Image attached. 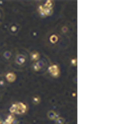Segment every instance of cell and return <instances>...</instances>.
<instances>
[{"label": "cell", "instance_id": "6da1fadb", "mask_svg": "<svg viewBox=\"0 0 126 124\" xmlns=\"http://www.w3.org/2000/svg\"><path fill=\"white\" fill-rule=\"evenodd\" d=\"M27 110V106L23 103H16L13 104L10 108V112L11 113H17V114H23L25 113Z\"/></svg>", "mask_w": 126, "mask_h": 124}, {"label": "cell", "instance_id": "7a4b0ae2", "mask_svg": "<svg viewBox=\"0 0 126 124\" xmlns=\"http://www.w3.org/2000/svg\"><path fill=\"white\" fill-rule=\"evenodd\" d=\"M49 72H50V74L53 76V77H59V75H60V70H59V68H58V66H56V65H53V66H51L50 68H49Z\"/></svg>", "mask_w": 126, "mask_h": 124}, {"label": "cell", "instance_id": "3957f363", "mask_svg": "<svg viewBox=\"0 0 126 124\" xmlns=\"http://www.w3.org/2000/svg\"><path fill=\"white\" fill-rule=\"evenodd\" d=\"M44 66H45L44 62L41 61V60H39V61L36 62V64L34 65V70H35L36 72H39V71H41V70L44 68Z\"/></svg>", "mask_w": 126, "mask_h": 124}, {"label": "cell", "instance_id": "277c9868", "mask_svg": "<svg viewBox=\"0 0 126 124\" xmlns=\"http://www.w3.org/2000/svg\"><path fill=\"white\" fill-rule=\"evenodd\" d=\"M25 61H26V58L24 56H22V55H19V56L16 57V63L18 65H20V66H22L25 63Z\"/></svg>", "mask_w": 126, "mask_h": 124}, {"label": "cell", "instance_id": "5b68a950", "mask_svg": "<svg viewBox=\"0 0 126 124\" xmlns=\"http://www.w3.org/2000/svg\"><path fill=\"white\" fill-rule=\"evenodd\" d=\"M6 79H7L9 82H13V81H15V79H16V75H15L14 73H8V74L6 75Z\"/></svg>", "mask_w": 126, "mask_h": 124}, {"label": "cell", "instance_id": "8992f818", "mask_svg": "<svg viewBox=\"0 0 126 124\" xmlns=\"http://www.w3.org/2000/svg\"><path fill=\"white\" fill-rule=\"evenodd\" d=\"M58 117H59V116H58V113H56L55 111L51 110V111L48 112V118H49V119H51V120H56Z\"/></svg>", "mask_w": 126, "mask_h": 124}, {"label": "cell", "instance_id": "52a82bcc", "mask_svg": "<svg viewBox=\"0 0 126 124\" xmlns=\"http://www.w3.org/2000/svg\"><path fill=\"white\" fill-rule=\"evenodd\" d=\"M31 58H32L33 61H39L40 60V54L38 52H33L31 54Z\"/></svg>", "mask_w": 126, "mask_h": 124}, {"label": "cell", "instance_id": "ba28073f", "mask_svg": "<svg viewBox=\"0 0 126 124\" xmlns=\"http://www.w3.org/2000/svg\"><path fill=\"white\" fill-rule=\"evenodd\" d=\"M53 5H54V3H53V1H48L43 7L44 8H46V9H53Z\"/></svg>", "mask_w": 126, "mask_h": 124}, {"label": "cell", "instance_id": "9c48e42d", "mask_svg": "<svg viewBox=\"0 0 126 124\" xmlns=\"http://www.w3.org/2000/svg\"><path fill=\"white\" fill-rule=\"evenodd\" d=\"M17 31H18V26H17V25H12V26L10 27V32H11L12 34H16Z\"/></svg>", "mask_w": 126, "mask_h": 124}, {"label": "cell", "instance_id": "30bf717a", "mask_svg": "<svg viewBox=\"0 0 126 124\" xmlns=\"http://www.w3.org/2000/svg\"><path fill=\"white\" fill-rule=\"evenodd\" d=\"M14 121H15V117H14L13 115H10V116H8V118L6 119V122H7V123H9V124H12V123H14Z\"/></svg>", "mask_w": 126, "mask_h": 124}, {"label": "cell", "instance_id": "8fae6325", "mask_svg": "<svg viewBox=\"0 0 126 124\" xmlns=\"http://www.w3.org/2000/svg\"><path fill=\"white\" fill-rule=\"evenodd\" d=\"M56 124H65V119L62 117H58L56 119Z\"/></svg>", "mask_w": 126, "mask_h": 124}, {"label": "cell", "instance_id": "7c38bea8", "mask_svg": "<svg viewBox=\"0 0 126 124\" xmlns=\"http://www.w3.org/2000/svg\"><path fill=\"white\" fill-rule=\"evenodd\" d=\"M33 102L37 105V104H39L40 102H41V97H39V96H34L33 97Z\"/></svg>", "mask_w": 126, "mask_h": 124}, {"label": "cell", "instance_id": "4fadbf2b", "mask_svg": "<svg viewBox=\"0 0 126 124\" xmlns=\"http://www.w3.org/2000/svg\"><path fill=\"white\" fill-rule=\"evenodd\" d=\"M3 57H4L5 59H10V58H11V52L6 51V52L4 53V55H3Z\"/></svg>", "mask_w": 126, "mask_h": 124}, {"label": "cell", "instance_id": "5bb4252c", "mask_svg": "<svg viewBox=\"0 0 126 124\" xmlns=\"http://www.w3.org/2000/svg\"><path fill=\"white\" fill-rule=\"evenodd\" d=\"M57 40H58V37H57L56 35H53V36H51V38H50V41H51L52 43H56Z\"/></svg>", "mask_w": 126, "mask_h": 124}, {"label": "cell", "instance_id": "9a60e30c", "mask_svg": "<svg viewBox=\"0 0 126 124\" xmlns=\"http://www.w3.org/2000/svg\"><path fill=\"white\" fill-rule=\"evenodd\" d=\"M62 31H63V33H65V32H67V27L66 26H64L62 28Z\"/></svg>", "mask_w": 126, "mask_h": 124}, {"label": "cell", "instance_id": "2e32d148", "mask_svg": "<svg viewBox=\"0 0 126 124\" xmlns=\"http://www.w3.org/2000/svg\"><path fill=\"white\" fill-rule=\"evenodd\" d=\"M72 64H74V65H75V66H76V65H77V60H76V59H74V60H73V61H72Z\"/></svg>", "mask_w": 126, "mask_h": 124}]
</instances>
